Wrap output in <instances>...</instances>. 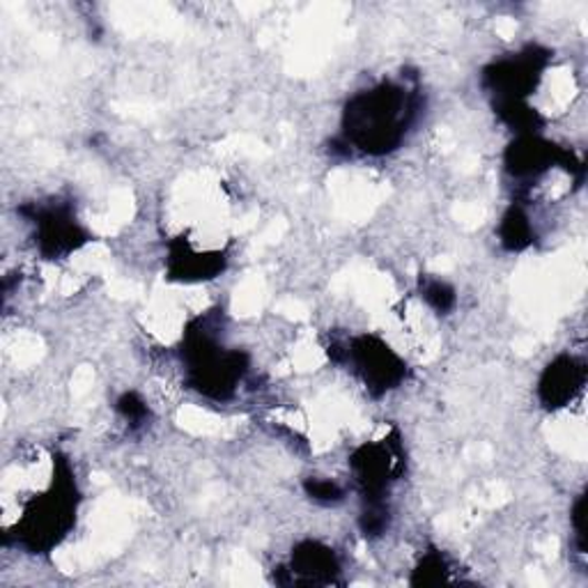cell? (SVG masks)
Listing matches in <instances>:
<instances>
[{
  "label": "cell",
  "mask_w": 588,
  "mask_h": 588,
  "mask_svg": "<svg viewBox=\"0 0 588 588\" xmlns=\"http://www.w3.org/2000/svg\"><path fill=\"white\" fill-rule=\"evenodd\" d=\"M308 494H311L313 499L318 502H327V504H333L338 502L340 497H343V492H340V487L331 481H313V483H308L306 485Z\"/></svg>",
  "instance_id": "3957f363"
},
{
  "label": "cell",
  "mask_w": 588,
  "mask_h": 588,
  "mask_svg": "<svg viewBox=\"0 0 588 588\" xmlns=\"http://www.w3.org/2000/svg\"><path fill=\"white\" fill-rule=\"evenodd\" d=\"M584 384V368L575 359H559L545 373L540 382L543 400L551 408H561L564 402L572 400V395Z\"/></svg>",
  "instance_id": "7a4b0ae2"
},
{
  "label": "cell",
  "mask_w": 588,
  "mask_h": 588,
  "mask_svg": "<svg viewBox=\"0 0 588 588\" xmlns=\"http://www.w3.org/2000/svg\"><path fill=\"white\" fill-rule=\"evenodd\" d=\"M405 109V100H402V90L395 87H380L373 95L359 97L352 104V134L357 143L368 149H389L398 138V125L400 117L398 111Z\"/></svg>",
  "instance_id": "6da1fadb"
}]
</instances>
